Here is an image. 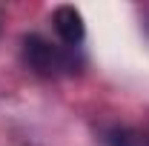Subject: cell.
Wrapping results in <instances>:
<instances>
[{
    "instance_id": "1",
    "label": "cell",
    "mask_w": 149,
    "mask_h": 146,
    "mask_svg": "<svg viewBox=\"0 0 149 146\" xmlns=\"http://www.w3.org/2000/svg\"><path fill=\"white\" fill-rule=\"evenodd\" d=\"M23 60L29 63V69H35L43 77H52V74H60V72H77L72 52H60L57 46H52L40 35L23 37Z\"/></svg>"
},
{
    "instance_id": "2",
    "label": "cell",
    "mask_w": 149,
    "mask_h": 146,
    "mask_svg": "<svg viewBox=\"0 0 149 146\" xmlns=\"http://www.w3.org/2000/svg\"><path fill=\"white\" fill-rule=\"evenodd\" d=\"M52 23H55L57 37L66 43V46H77L83 40V17L74 6H57L55 15H52Z\"/></svg>"
},
{
    "instance_id": "3",
    "label": "cell",
    "mask_w": 149,
    "mask_h": 146,
    "mask_svg": "<svg viewBox=\"0 0 149 146\" xmlns=\"http://www.w3.org/2000/svg\"><path fill=\"white\" fill-rule=\"evenodd\" d=\"M106 143L109 146H146L138 132H132V129H126V126L109 129V132H106Z\"/></svg>"
}]
</instances>
